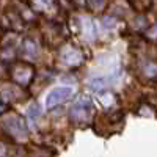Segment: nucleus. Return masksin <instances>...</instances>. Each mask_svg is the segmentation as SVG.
<instances>
[{
	"mask_svg": "<svg viewBox=\"0 0 157 157\" xmlns=\"http://www.w3.org/2000/svg\"><path fill=\"white\" fill-rule=\"evenodd\" d=\"M91 109H93V101H91L88 96H78L74 104H72V107L69 110V116H71V120L75 121V123H83L86 121L90 115H91Z\"/></svg>",
	"mask_w": 157,
	"mask_h": 157,
	"instance_id": "f257e3e1",
	"label": "nucleus"
},
{
	"mask_svg": "<svg viewBox=\"0 0 157 157\" xmlns=\"http://www.w3.org/2000/svg\"><path fill=\"white\" fill-rule=\"evenodd\" d=\"M72 94H74V90L71 86H57L47 93L44 105H46V109L50 110L55 105H58V104H63L64 101H68Z\"/></svg>",
	"mask_w": 157,
	"mask_h": 157,
	"instance_id": "f03ea898",
	"label": "nucleus"
},
{
	"mask_svg": "<svg viewBox=\"0 0 157 157\" xmlns=\"http://www.w3.org/2000/svg\"><path fill=\"white\" fill-rule=\"evenodd\" d=\"M5 129L16 138H25L27 137V132H29L25 121L22 120L21 116H16V115L8 116L5 120Z\"/></svg>",
	"mask_w": 157,
	"mask_h": 157,
	"instance_id": "7ed1b4c3",
	"label": "nucleus"
},
{
	"mask_svg": "<svg viewBox=\"0 0 157 157\" xmlns=\"http://www.w3.org/2000/svg\"><path fill=\"white\" fill-rule=\"evenodd\" d=\"M60 58L68 66H78L83 61V54L72 46H66L60 50Z\"/></svg>",
	"mask_w": 157,
	"mask_h": 157,
	"instance_id": "20e7f679",
	"label": "nucleus"
},
{
	"mask_svg": "<svg viewBox=\"0 0 157 157\" xmlns=\"http://www.w3.org/2000/svg\"><path fill=\"white\" fill-rule=\"evenodd\" d=\"M33 68L30 64H19V66L13 71V77H14V80L21 85H29L32 77H33Z\"/></svg>",
	"mask_w": 157,
	"mask_h": 157,
	"instance_id": "39448f33",
	"label": "nucleus"
},
{
	"mask_svg": "<svg viewBox=\"0 0 157 157\" xmlns=\"http://www.w3.org/2000/svg\"><path fill=\"white\" fill-rule=\"evenodd\" d=\"M82 30H83V35L88 41H94L98 38V24L93 19L83 17L82 19Z\"/></svg>",
	"mask_w": 157,
	"mask_h": 157,
	"instance_id": "423d86ee",
	"label": "nucleus"
},
{
	"mask_svg": "<svg viewBox=\"0 0 157 157\" xmlns=\"http://www.w3.org/2000/svg\"><path fill=\"white\" fill-rule=\"evenodd\" d=\"M110 82H113L110 77H93L88 80V86L91 91H96V93H102L104 90H107Z\"/></svg>",
	"mask_w": 157,
	"mask_h": 157,
	"instance_id": "0eeeda50",
	"label": "nucleus"
},
{
	"mask_svg": "<svg viewBox=\"0 0 157 157\" xmlns=\"http://www.w3.org/2000/svg\"><path fill=\"white\" fill-rule=\"evenodd\" d=\"M22 52H24L25 57H33V55H36V52H38L36 44H35L33 41H30V39H27V41H24V44H22Z\"/></svg>",
	"mask_w": 157,
	"mask_h": 157,
	"instance_id": "6e6552de",
	"label": "nucleus"
},
{
	"mask_svg": "<svg viewBox=\"0 0 157 157\" xmlns=\"http://www.w3.org/2000/svg\"><path fill=\"white\" fill-rule=\"evenodd\" d=\"M27 115L32 118V120H36V118L41 115V109H39V105L36 102H33V104H30L29 105V109H27Z\"/></svg>",
	"mask_w": 157,
	"mask_h": 157,
	"instance_id": "1a4fd4ad",
	"label": "nucleus"
},
{
	"mask_svg": "<svg viewBox=\"0 0 157 157\" xmlns=\"http://www.w3.org/2000/svg\"><path fill=\"white\" fill-rule=\"evenodd\" d=\"M2 96H6L5 99H16L19 96V91L13 86H6L3 91H2Z\"/></svg>",
	"mask_w": 157,
	"mask_h": 157,
	"instance_id": "9d476101",
	"label": "nucleus"
},
{
	"mask_svg": "<svg viewBox=\"0 0 157 157\" xmlns=\"http://www.w3.org/2000/svg\"><path fill=\"white\" fill-rule=\"evenodd\" d=\"M33 3L38 10H49L52 6V0H33Z\"/></svg>",
	"mask_w": 157,
	"mask_h": 157,
	"instance_id": "9b49d317",
	"label": "nucleus"
},
{
	"mask_svg": "<svg viewBox=\"0 0 157 157\" xmlns=\"http://www.w3.org/2000/svg\"><path fill=\"white\" fill-rule=\"evenodd\" d=\"M102 25H104V29H105V30H107V29H109V30H112V29L115 27V25H116V22H115L112 17H105V19L102 21Z\"/></svg>",
	"mask_w": 157,
	"mask_h": 157,
	"instance_id": "f8f14e48",
	"label": "nucleus"
},
{
	"mask_svg": "<svg viewBox=\"0 0 157 157\" xmlns=\"http://www.w3.org/2000/svg\"><path fill=\"white\" fill-rule=\"evenodd\" d=\"M101 102L104 104V105H110V104L113 102V96L112 94H107V93H104V94H101Z\"/></svg>",
	"mask_w": 157,
	"mask_h": 157,
	"instance_id": "ddd939ff",
	"label": "nucleus"
},
{
	"mask_svg": "<svg viewBox=\"0 0 157 157\" xmlns=\"http://www.w3.org/2000/svg\"><path fill=\"white\" fill-rule=\"evenodd\" d=\"M88 3L93 6V8H96V10H99V8H102L104 6V3H105V0H88Z\"/></svg>",
	"mask_w": 157,
	"mask_h": 157,
	"instance_id": "4468645a",
	"label": "nucleus"
},
{
	"mask_svg": "<svg viewBox=\"0 0 157 157\" xmlns=\"http://www.w3.org/2000/svg\"><path fill=\"white\" fill-rule=\"evenodd\" d=\"M148 36H151V38H157V25H154V27H151L148 32Z\"/></svg>",
	"mask_w": 157,
	"mask_h": 157,
	"instance_id": "2eb2a0df",
	"label": "nucleus"
},
{
	"mask_svg": "<svg viewBox=\"0 0 157 157\" xmlns=\"http://www.w3.org/2000/svg\"><path fill=\"white\" fill-rule=\"evenodd\" d=\"M146 74L148 75H157V66H148L146 68Z\"/></svg>",
	"mask_w": 157,
	"mask_h": 157,
	"instance_id": "dca6fc26",
	"label": "nucleus"
}]
</instances>
